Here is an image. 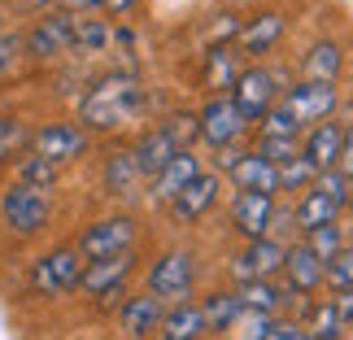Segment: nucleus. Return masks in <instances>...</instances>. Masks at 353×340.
Segmentation results:
<instances>
[{"label": "nucleus", "mask_w": 353, "mask_h": 340, "mask_svg": "<svg viewBox=\"0 0 353 340\" xmlns=\"http://www.w3.org/2000/svg\"><path fill=\"white\" fill-rule=\"evenodd\" d=\"M201 140H205L210 148H232L236 144V135L249 127V118H244L240 110H236V101L232 97H210L205 105H201Z\"/></svg>", "instance_id": "obj_8"}, {"label": "nucleus", "mask_w": 353, "mask_h": 340, "mask_svg": "<svg viewBox=\"0 0 353 340\" xmlns=\"http://www.w3.org/2000/svg\"><path fill=\"white\" fill-rule=\"evenodd\" d=\"M52 179H57V166H52L48 157H39V153H22L18 157V183H31V188H52Z\"/></svg>", "instance_id": "obj_31"}, {"label": "nucleus", "mask_w": 353, "mask_h": 340, "mask_svg": "<svg viewBox=\"0 0 353 340\" xmlns=\"http://www.w3.org/2000/svg\"><path fill=\"white\" fill-rule=\"evenodd\" d=\"M140 110H144V83L135 74H127V70H110L83 92V101H79V122H83V131L88 127L114 131L122 122H131Z\"/></svg>", "instance_id": "obj_1"}, {"label": "nucleus", "mask_w": 353, "mask_h": 340, "mask_svg": "<svg viewBox=\"0 0 353 340\" xmlns=\"http://www.w3.org/2000/svg\"><path fill=\"white\" fill-rule=\"evenodd\" d=\"M305 244H310V249H314V253L323 257V262H332V257L345 249V236H341V227H336V223H327V227L305 231Z\"/></svg>", "instance_id": "obj_34"}, {"label": "nucleus", "mask_w": 353, "mask_h": 340, "mask_svg": "<svg viewBox=\"0 0 353 340\" xmlns=\"http://www.w3.org/2000/svg\"><path fill=\"white\" fill-rule=\"evenodd\" d=\"M341 140H345V127H341V122H319V127L305 135L301 157L319 174H327V170H336V161H341Z\"/></svg>", "instance_id": "obj_17"}, {"label": "nucleus", "mask_w": 353, "mask_h": 340, "mask_svg": "<svg viewBox=\"0 0 353 340\" xmlns=\"http://www.w3.org/2000/svg\"><path fill=\"white\" fill-rule=\"evenodd\" d=\"M227 97L236 101V110L249 118V122H262V114L275 105V97H279V83H275V74L270 70H262V66H249V70H240V79H236V88L227 92Z\"/></svg>", "instance_id": "obj_9"}, {"label": "nucleus", "mask_w": 353, "mask_h": 340, "mask_svg": "<svg viewBox=\"0 0 353 340\" xmlns=\"http://www.w3.org/2000/svg\"><path fill=\"white\" fill-rule=\"evenodd\" d=\"M0 214H5V223L18 231V236H35L52 214V192L13 179V188H5V197H0Z\"/></svg>", "instance_id": "obj_4"}, {"label": "nucleus", "mask_w": 353, "mask_h": 340, "mask_svg": "<svg viewBox=\"0 0 353 340\" xmlns=\"http://www.w3.org/2000/svg\"><path fill=\"white\" fill-rule=\"evenodd\" d=\"M118 39V31L105 18H79V31H74V52H105Z\"/></svg>", "instance_id": "obj_28"}, {"label": "nucleus", "mask_w": 353, "mask_h": 340, "mask_svg": "<svg viewBox=\"0 0 353 340\" xmlns=\"http://www.w3.org/2000/svg\"><path fill=\"white\" fill-rule=\"evenodd\" d=\"M341 66H345L341 44H332V39H319V44L305 52V83H336Z\"/></svg>", "instance_id": "obj_24"}, {"label": "nucleus", "mask_w": 353, "mask_h": 340, "mask_svg": "<svg viewBox=\"0 0 353 340\" xmlns=\"http://www.w3.org/2000/svg\"><path fill=\"white\" fill-rule=\"evenodd\" d=\"M336 170H341L345 179H353V122L345 127V140H341V161H336Z\"/></svg>", "instance_id": "obj_41"}, {"label": "nucleus", "mask_w": 353, "mask_h": 340, "mask_svg": "<svg viewBox=\"0 0 353 340\" xmlns=\"http://www.w3.org/2000/svg\"><path fill=\"white\" fill-rule=\"evenodd\" d=\"M61 5L70 9V13H74V9H83V13H88V9H105L110 0H61Z\"/></svg>", "instance_id": "obj_44"}, {"label": "nucleus", "mask_w": 353, "mask_h": 340, "mask_svg": "<svg viewBox=\"0 0 353 340\" xmlns=\"http://www.w3.org/2000/svg\"><path fill=\"white\" fill-rule=\"evenodd\" d=\"M227 174H232V183L240 192H266V197L279 192V166H270V161L257 157V153H240V161Z\"/></svg>", "instance_id": "obj_18"}, {"label": "nucleus", "mask_w": 353, "mask_h": 340, "mask_svg": "<svg viewBox=\"0 0 353 340\" xmlns=\"http://www.w3.org/2000/svg\"><path fill=\"white\" fill-rule=\"evenodd\" d=\"M283 275H288V292H314L323 279H327V262L310 249V244H292L288 257H283Z\"/></svg>", "instance_id": "obj_14"}, {"label": "nucleus", "mask_w": 353, "mask_h": 340, "mask_svg": "<svg viewBox=\"0 0 353 340\" xmlns=\"http://www.w3.org/2000/svg\"><path fill=\"white\" fill-rule=\"evenodd\" d=\"M341 210H345V201H341V197H332V192H323L319 183H310V192L301 197V206L292 210V219H296V227L314 231V227L336 223V214H341Z\"/></svg>", "instance_id": "obj_20"}, {"label": "nucleus", "mask_w": 353, "mask_h": 340, "mask_svg": "<svg viewBox=\"0 0 353 340\" xmlns=\"http://www.w3.org/2000/svg\"><path fill=\"white\" fill-rule=\"evenodd\" d=\"M18 57H22V39L18 35H0V79L18 66Z\"/></svg>", "instance_id": "obj_40"}, {"label": "nucleus", "mask_w": 353, "mask_h": 340, "mask_svg": "<svg viewBox=\"0 0 353 340\" xmlns=\"http://www.w3.org/2000/svg\"><path fill=\"white\" fill-rule=\"evenodd\" d=\"M270 340H310V336H305L301 323H275V328H270Z\"/></svg>", "instance_id": "obj_43"}, {"label": "nucleus", "mask_w": 353, "mask_h": 340, "mask_svg": "<svg viewBox=\"0 0 353 340\" xmlns=\"http://www.w3.org/2000/svg\"><path fill=\"white\" fill-rule=\"evenodd\" d=\"M327 301L336 306L341 323H353V288H336V297H327Z\"/></svg>", "instance_id": "obj_42"}, {"label": "nucleus", "mask_w": 353, "mask_h": 340, "mask_svg": "<svg viewBox=\"0 0 353 340\" xmlns=\"http://www.w3.org/2000/svg\"><path fill=\"white\" fill-rule=\"evenodd\" d=\"M161 131L174 140L179 153H192V140H201V118L196 114H170L166 122H161Z\"/></svg>", "instance_id": "obj_32"}, {"label": "nucleus", "mask_w": 353, "mask_h": 340, "mask_svg": "<svg viewBox=\"0 0 353 340\" xmlns=\"http://www.w3.org/2000/svg\"><path fill=\"white\" fill-rule=\"evenodd\" d=\"M122 332H127V340H148L153 332H161V319H166V310H161V301L153 292H140V297H127L122 301Z\"/></svg>", "instance_id": "obj_15"}, {"label": "nucleus", "mask_w": 353, "mask_h": 340, "mask_svg": "<svg viewBox=\"0 0 353 340\" xmlns=\"http://www.w3.org/2000/svg\"><path fill=\"white\" fill-rule=\"evenodd\" d=\"M140 179H144V170H140V161H135L131 148H122V153H114L105 161V188H110L114 197H131Z\"/></svg>", "instance_id": "obj_25"}, {"label": "nucleus", "mask_w": 353, "mask_h": 340, "mask_svg": "<svg viewBox=\"0 0 353 340\" xmlns=\"http://www.w3.org/2000/svg\"><path fill=\"white\" fill-rule=\"evenodd\" d=\"M232 223L244 240H262L270 223H275V197L266 192H236V206H232Z\"/></svg>", "instance_id": "obj_13"}, {"label": "nucleus", "mask_w": 353, "mask_h": 340, "mask_svg": "<svg viewBox=\"0 0 353 340\" xmlns=\"http://www.w3.org/2000/svg\"><path fill=\"white\" fill-rule=\"evenodd\" d=\"M314 179H319V170L310 166V161H305L301 153H296L292 161H283V166H279V188H305V183H314Z\"/></svg>", "instance_id": "obj_37"}, {"label": "nucleus", "mask_w": 353, "mask_h": 340, "mask_svg": "<svg viewBox=\"0 0 353 340\" xmlns=\"http://www.w3.org/2000/svg\"><path fill=\"white\" fill-rule=\"evenodd\" d=\"M236 57H240V52H232V48H210V57H205V83L210 88H236V79H240Z\"/></svg>", "instance_id": "obj_30"}, {"label": "nucleus", "mask_w": 353, "mask_h": 340, "mask_svg": "<svg viewBox=\"0 0 353 340\" xmlns=\"http://www.w3.org/2000/svg\"><path fill=\"white\" fill-rule=\"evenodd\" d=\"M345 210H349V214H353V188H349V201H345Z\"/></svg>", "instance_id": "obj_45"}, {"label": "nucleus", "mask_w": 353, "mask_h": 340, "mask_svg": "<svg viewBox=\"0 0 353 340\" xmlns=\"http://www.w3.org/2000/svg\"><path fill=\"white\" fill-rule=\"evenodd\" d=\"M201 314H205V332H232L244 314V306L236 292H210L201 301Z\"/></svg>", "instance_id": "obj_26"}, {"label": "nucleus", "mask_w": 353, "mask_h": 340, "mask_svg": "<svg viewBox=\"0 0 353 340\" xmlns=\"http://www.w3.org/2000/svg\"><path fill=\"white\" fill-rule=\"evenodd\" d=\"M31 153L48 157L52 166H65V161L88 153V131L74 122H44L39 131H31Z\"/></svg>", "instance_id": "obj_7"}, {"label": "nucleus", "mask_w": 353, "mask_h": 340, "mask_svg": "<svg viewBox=\"0 0 353 340\" xmlns=\"http://www.w3.org/2000/svg\"><path fill=\"white\" fill-rule=\"evenodd\" d=\"M135 219L131 214H110V219H97L92 227H83V236L74 240L79 257L92 266V262H105V257H118V253H131L135 249Z\"/></svg>", "instance_id": "obj_2"}, {"label": "nucleus", "mask_w": 353, "mask_h": 340, "mask_svg": "<svg viewBox=\"0 0 353 340\" xmlns=\"http://www.w3.org/2000/svg\"><path fill=\"white\" fill-rule=\"evenodd\" d=\"M283 257H288V244H279V240H249V249H244L236 262H232V275L240 283H249V279H270L275 270H283Z\"/></svg>", "instance_id": "obj_11"}, {"label": "nucleus", "mask_w": 353, "mask_h": 340, "mask_svg": "<svg viewBox=\"0 0 353 340\" xmlns=\"http://www.w3.org/2000/svg\"><path fill=\"white\" fill-rule=\"evenodd\" d=\"M135 161H140V170H144V179H157L161 170L170 166L174 157H179V148H174V140L161 127H153V131H144L140 140H135Z\"/></svg>", "instance_id": "obj_19"}, {"label": "nucleus", "mask_w": 353, "mask_h": 340, "mask_svg": "<svg viewBox=\"0 0 353 340\" xmlns=\"http://www.w3.org/2000/svg\"><path fill=\"white\" fill-rule=\"evenodd\" d=\"M161 340H201L205 336V314H201L196 301H179L166 310V319H161Z\"/></svg>", "instance_id": "obj_21"}, {"label": "nucleus", "mask_w": 353, "mask_h": 340, "mask_svg": "<svg viewBox=\"0 0 353 340\" xmlns=\"http://www.w3.org/2000/svg\"><path fill=\"white\" fill-rule=\"evenodd\" d=\"M31 5H52V0H31Z\"/></svg>", "instance_id": "obj_46"}, {"label": "nucleus", "mask_w": 353, "mask_h": 340, "mask_svg": "<svg viewBox=\"0 0 353 340\" xmlns=\"http://www.w3.org/2000/svg\"><path fill=\"white\" fill-rule=\"evenodd\" d=\"M192 279H196V266H192V253L188 249H170L161 253L153 270H148V292L157 297V301H174L179 306L188 292H192Z\"/></svg>", "instance_id": "obj_6"}, {"label": "nucleus", "mask_w": 353, "mask_h": 340, "mask_svg": "<svg viewBox=\"0 0 353 340\" xmlns=\"http://www.w3.org/2000/svg\"><path fill=\"white\" fill-rule=\"evenodd\" d=\"M279 105H283V110H288L296 122H301V127H305V122H314V127H319V122L336 110V88H332V83H296V88L283 92Z\"/></svg>", "instance_id": "obj_12"}, {"label": "nucleus", "mask_w": 353, "mask_h": 340, "mask_svg": "<svg viewBox=\"0 0 353 340\" xmlns=\"http://www.w3.org/2000/svg\"><path fill=\"white\" fill-rule=\"evenodd\" d=\"M296 131H301V122H296L283 105L275 101L270 110L262 114V135H279V140H296Z\"/></svg>", "instance_id": "obj_35"}, {"label": "nucleus", "mask_w": 353, "mask_h": 340, "mask_svg": "<svg viewBox=\"0 0 353 340\" xmlns=\"http://www.w3.org/2000/svg\"><path fill=\"white\" fill-rule=\"evenodd\" d=\"M301 328H305L310 340H336V336L345 332V323H341V314H336V306H332V301H314Z\"/></svg>", "instance_id": "obj_29"}, {"label": "nucleus", "mask_w": 353, "mask_h": 340, "mask_svg": "<svg viewBox=\"0 0 353 340\" xmlns=\"http://www.w3.org/2000/svg\"><path fill=\"white\" fill-rule=\"evenodd\" d=\"M74 31H79V13L70 9H48L31 31H26L22 48L31 57L48 61V57H61V52H74Z\"/></svg>", "instance_id": "obj_5"}, {"label": "nucleus", "mask_w": 353, "mask_h": 340, "mask_svg": "<svg viewBox=\"0 0 353 340\" xmlns=\"http://www.w3.org/2000/svg\"><path fill=\"white\" fill-rule=\"evenodd\" d=\"M131 270H135V249L118 253V257H105V262H92L83 270V283H79V288L88 297H97V301H114V297H122V288H127Z\"/></svg>", "instance_id": "obj_10"}, {"label": "nucleus", "mask_w": 353, "mask_h": 340, "mask_svg": "<svg viewBox=\"0 0 353 340\" xmlns=\"http://www.w3.org/2000/svg\"><path fill=\"white\" fill-rule=\"evenodd\" d=\"M236 297H240L244 314H275V310L283 306V288H279V283H270V279H249V283H240Z\"/></svg>", "instance_id": "obj_27"}, {"label": "nucleus", "mask_w": 353, "mask_h": 340, "mask_svg": "<svg viewBox=\"0 0 353 340\" xmlns=\"http://www.w3.org/2000/svg\"><path fill=\"white\" fill-rule=\"evenodd\" d=\"M83 270H88V262L79 257L74 244H70V249H52L44 257H35L31 288L39 297H65V292H74L79 283H83Z\"/></svg>", "instance_id": "obj_3"}, {"label": "nucleus", "mask_w": 353, "mask_h": 340, "mask_svg": "<svg viewBox=\"0 0 353 340\" xmlns=\"http://www.w3.org/2000/svg\"><path fill=\"white\" fill-rule=\"evenodd\" d=\"M253 153H257V157H266L270 166H283V161H292L296 153H301V148H296V140H279V135H262Z\"/></svg>", "instance_id": "obj_36"}, {"label": "nucleus", "mask_w": 353, "mask_h": 340, "mask_svg": "<svg viewBox=\"0 0 353 340\" xmlns=\"http://www.w3.org/2000/svg\"><path fill=\"white\" fill-rule=\"evenodd\" d=\"M219 192H223V183H219V174H210V170H201L192 183L183 188L179 197L170 201V210H174V219H201V214H210L214 206H219Z\"/></svg>", "instance_id": "obj_16"}, {"label": "nucleus", "mask_w": 353, "mask_h": 340, "mask_svg": "<svg viewBox=\"0 0 353 340\" xmlns=\"http://www.w3.org/2000/svg\"><path fill=\"white\" fill-rule=\"evenodd\" d=\"M327 283L332 288H353V249H341L327 262Z\"/></svg>", "instance_id": "obj_38"}, {"label": "nucleus", "mask_w": 353, "mask_h": 340, "mask_svg": "<svg viewBox=\"0 0 353 340\" xmlns=\"http://www.w3.org/2000/svg\"><path fill=\"white\" fill-rule=\"evenodd\" d=\"M26 144H31L26 122H22V118H0V166H5V161H13Z\"/></svg>", "instance_id": "obj_33"}, {"label": "nucleus", "mask_w": 353, "mask_h": 340, "mask_svg": "<svg viewBox=\"0 0 353 340\" xmlns=\"http://www.w3.org/2000/svg\"><path fill=\"white\" fill-rule=\"evenodd\" d=\"M196 174H201V157H196V153H179V157H174L170 166L153 179V197H157V201H174L188 183L196 179Z\"/></svg>", "instance_id": "obj_22"}, {"label": "nucleus", "mask_w": 353, "mask_h": 340, "mask_svg": "<svg viewBox=\"0 0 353 340\" xmlns=\"http://www.w3.org/2000/svg\"><path fill=\"white\" fill-rule=\"evenodd\" d=\"M279 35H283V18H279V13H257L249 26H240V48L249 52V57H257V52L275 48Z\"/></svg>", "instance_id": "obj_23"}, {"label": "nucleus", "mask_w": 353, "mask_h": 340, "mask_svg": "<svg viewBox=\"0 0 353 340\" xmlns=\"http://www.w3.org/2000/svg\"><path fill=\"white\" fill-rule=\"evenodd\" d=\"M244 323V336L240 340H270V328H275V319L270 314H240Z\"/></svg>", "instance_id": "obj_39"}]
</instances>
